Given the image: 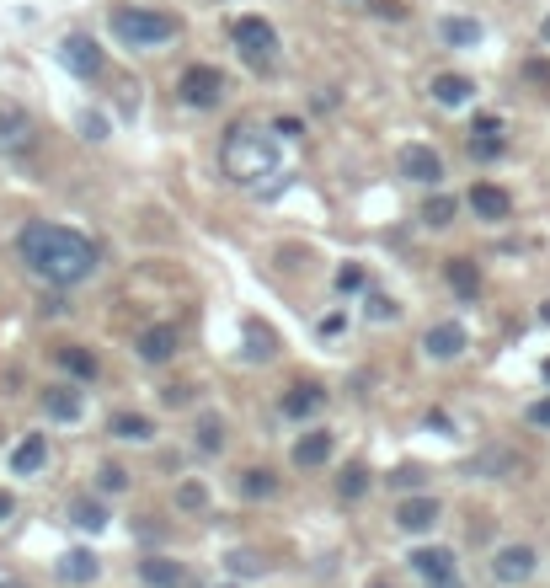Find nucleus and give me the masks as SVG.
Listing matches in <instances>:
<instances>
[{
	"instance_id": "f257e3e1",
	"label": "nucleus",
	"mask_w": 550,
	"mask_h": 588,
	"mask_svg": "<svg viewBox=\"0 0 550 588\" xmlns=\"http://www.w3.org/2000/svg\"><path fill=\"white\" fill-rule=\"evenodd\" d=\"M22 262L33 268L38 278H49L59 289H75L97 273V246H91L81 230L70 225H54V220H33L22 225Z\"/></svg>"
},
{
	"instance_id": "f03ea898",
	"label": "nucleus",
	"mask_w": 550,
	"mask_h": 588,
	"mask_svg": "<svg viewBox=\"0 0 550 588\" xmlns=\"http://www.w3.org/2000/svg\"><path fill=\"white\" fill-rule=\"evenodd\" d=\"M225 166H230V177H262V172H273L278 166V150H273V139H267V129H251V123H235V129L225 134Z\"/></svg>"
},
{
	"instance_id": "7ed1b4c3",
	"label": "nucleus",
	"mask_w": 550,
	"mask_h": 588,
	"mask_svg": "<svg viewBox=\"0 0 550 588\" xmlns=\"http://www.w3.org/2000/svg\"><path fill=\"white\" fill-rule=\"evenodd\" d=\"M107 27H113V38L123 43V49H161V43L177 38V17H166V11H145V6H113V17H107Z\"/></svg>"
},
{
	"instance_id": "20e7f679",
	"label": "nucleus",
	"mask_w": 550,
	"mask_h": 588,
	"mask_svg": "<svg viewBox=\"0 0 550 588\" xmlns=\"http://www.w3.org/2000/svg\"><path fill=\"white\" fill-rule=\"evenodd\" d=\"M230 38H235V49H241V59L251 70H262V75L278 70V33L267 17H235Z\"/></svg>"
},
{
	"instance_id": "39448f33",
	"label": "nucleus",
	"mask_w": 550,
	"mask_h": 588,
	"mask_svg": "<svg viewBox=\"0 0 550 588\" xmlns=\"http://www.w3.org/2000/svg\"><path fill=\"white\" fill-rule=\"evenodd\" d=\"M225 91H230V81L214 65H193V70H182V81H177V97L187 107H198V113L219 107V102H225Z\"/></svg>"
},
{
	"instance_id": "423d86ee",
	"label": "nucleus",
	"mask_w": 550,
	"mask_h": 588,
	"mask_svg": "<svg viewBox=\"0 0 550 588\" xmlns=\"http://www.w3.org/2000/svg\"><path fill=\"white\" fill-rule=\"evenodd\" d=\"M406 562H412V572L428 588H460V562H454L449 546H417Z\"/></svg>"
},
{
	"instance_id": "0eeeda50",
	"label": "nucleus",
	"mask_w": 550,
	"mask_h": 588,
	"mask_svg": "<svg viewBox=\"0 0 550 588\" xmlns=\"http://www.w3.org/2000/svg\"><path fill=\"white\" fill-rule=\"evenodd\" d=\"M534 572H540V551H534V546H497V551H492V578H497L502 588L529 583Z\"/></svg>"
},
{
	"instance_id": "6e6552de",
	"label": "nucleus",
	"mask_w": 550,
	"mask_h": 588,
	"mask_svg": "<svg viewBox=\"0 0 550 588\" xmlns=\"http://www.w3.org/2000/svg\"><path fill=\"white\" fill-rule=\"evenodd\" d=\"M38 145V123L22 107H0V156H27Z\"/></svg>"
},
{
	"instance_id": "1a4fd4ad",
	"label": "nucleus",
	"mask_w": 550,
	"mask_h": 588,
	"mask_svg": "<svg viewBox=\"0 0 550 588\" xmlns=\"http://www.w3.org/2000/svg\"><path fill=\"white\" fill-rule=\"evenodd\" d=\"M396 166H401L406 182H428V188H438V182H444V156H438L433 145H401Z\"/></svg>"
},
{
	"instance_id": "9d476101",
	"label": "nucleus",
	"mask_w": 550,
	"mask_h": 588,
	"mask_svg": "<svg viewBox=\"0 0 550 588\" xmlns=\"http://www.w3.org/2000/svg\"><path fill=\"white\" fill-rule=\"evenodd\" d=\"M470 348V332L460 327V321H438V327L422 332V353L438 364H449V359H460V353Z\"/></svg>"
},
{
	"instance_id": "9b49d317",
	"label": "nucleus",
	"mask_w": 550,
	"mask_h": 588,
	"mask_svg": "<svg viewBox=\"0 0 550 588\" xmlns=\"http://www.w3.org/2000/svg\"><path fill=\"white\" fill-rule=\"evenodd\" d=\"M59 59H65V70L81 75V81L102 75V49H97V38H86V33H70L65 43H59Z\"/></svg>"
},
{
	"instance_id": "f8f14e48",
	"label": "nucleus",
	"mask_w": 550,
	"mask_h": 588,
	"mask_svg": "<svg viewBox=\"0 0 550 588\" xmlns=\"http://www.w3.org/2000/svg\"><path fill=\"white\" fill-rule=\"evenodd\" d=\"M438 514H444V508H438V498H428V492H417V498H401L396 503V524L406 535H428L433 524H438Z\"/></svg>"
},
{
	"instance_id": "ddd939ff",
	"label": "nucleus",
	"mask_w": 550,
	"mask_h": 588,
	"mask_svg": "<svg viewBox=\"0 0 550 588\" xmlns=\"http://www.w3.org/2000/svg\"><path fill=\"white\" fill-rule=\"evenodd\" d=\"M470 214L486 220V225H497V220H508V214H513V198L502 193L497 182H476V188H470Z\"/></svg>"
},
{
	"instance_id": "4468645a",
	"label": "nucleus",
	"mask_w": 550,
	"mask_h": 588,
	"mask_svg": "<svg viewBox=\"0 0 550 588\" xmlns=\"http://www.w3.org/2000/svg\"><path fill=\"white\" fill-rule=\"evenodd\" d=\"M139 578H145L150 588H187V583H193V578H187V567L171 562V556H145V562H139Z\"/></svg>"
},
{
	"instance_id": "2eb2a0df",
	"label": "nucleus",
	"mask_w": 550,
	"mask_h": 588,
	"mask_svg": "<svg viewBox=\"0 0 550 588\" xmlns=\"http://www.w3.org/2000/svg\"><path fill=\"white\" fill-rule=\"evenodd\" d=\"M326 460H332V433L310 428V433L294 439V466L300 471H316V466H326Z\"/></svg>"
},
{
	"instance_id": "dca6fc26",
	"label": "nucleus",
	"mask_w": 550,
	"mask_h": 588,
	"mask_svg": "<svg viewBox=\"0 0 550 588\" xmlns=\"http://www.w3.org/2000/svg\"><path fill=\"white\" fill-rule=\"evenodd\" d=\"M321 407H326L321 385H289V391H284V417H294V423H310Z\"/></svg>"
},
{
	"instance_id": "f3484780",
	"label": "nucleus",
	"mask_w": 550,
	"mask_h": 588,
	"mask_svg": "<svg viewBox=\"0 0 550 588\" xmlns=\"http://www.w3.org/2000/svg\"><path fill=\"white\" fill-rule=\"evenodd\" d=\"M43 460H49V439H43V433H22V444L11 450V471H17V476H38Z\"/></svg>"
},
{
	"instance_id": "a211bd4d",
	"label": "nucleus",
	"mask_w": 550,
	"mask_h": 588,
	"mask_svg": "<svg viewBox=\"0 0 550 588\" xmlns=\"http://www.w3.org/2000/svg\"><path fill=\"white\" fill-rule=\"evenodd\" d=\"M134 348H139V359H145V364H166L171 353H177V327H145Z\"/></svg>"
},
{
	"instance_id": "6ab92c4d",
	"label": "nucleus",
	"mask_w": 550,
	"mask_h": 588,
	"mask_svg": "<svg viewBox=\"0 0 550 588\" xmlns=\"http://www.w3.org/2000/svg\"><path fill=\"white\" fill-rule=\"evenodd\" d=\"M444 278H449V289L460 294V300H476V294H481V268L470 257H449L444 262Z\"/></svg>"
},
{
	"instance_id": "aec40b11",
	"label": "nucleus",
	"mask_w": 550,
	"mask_h": 588,
	"mask_svg": "<svg viewBox=\"0 0 550 588\" xmlns=\"http://www.w3.org/2000/svg\"><path fill=\"white\" fill-rule=\"evenodd\" d=\"M476 97V81L470 75H433V102L438 107H465Z\"/></svg>"
},
{
	"instance_id": "412c9836",
	"label": "nucleus",
	"mask_w": 550,
	"mask_h": 588,
	"mask_svg": "<svg viewBox=\"0 0 550 588\" xmlns=\"http://www.w3.org/2000/svg\"><path fill=\"white\" fill-rule=\"evenodd\" d=\"M438 38H444L449 49H476V43H481V22L476 17H444V22H438Z\"/></svg>"
},
{
	"instance_id": "4be33fe9",
	"label": "nucleus",
	"mask_w": 550,
	"mask_h": 588,
	"mask_svg": "<svg viewBox=\"0 0 550 588\" xmlns=\"http://www.w3.org/2000/svg\"><path fill=\"white\" fill-rule=\"evenodd\" d=\"M107 428H113V439H123V444H150L155 439V423L145 412H118Z\"/></svg>"
},
{
	"instance_id": "5701e85b",
	"label": "nucleus",
	"mask_w": 550,
	"mask_h": 588,
	"mask_svg": "<svg viewBox=\"0 0 550 588\" xmlns=\"http://www.w3.org/2000/svg\"><path fill=\"white\" fill-rule=\"evenodd\" d=\"M43 412H49L54 423H75V417H81V391H70V385H54V391L43 396Z\"/></svg>"
},
{
	"instance_id": "b1692460",
	"label": "nucleus",
	"mask_w": 550,
	"mask_h": 588,
	"mask_svg": "<svg viewBox=\"0 0 550 588\" xmlns=\"http://www.w3.org/2000/svg\"><path fill=\"white\" fill-rule=\"evenodd\" d=\"M59 364H65L75 380H97V375H102L97 353H91V348H81V343H65V348H59Z\"/></svg>"
},
{
	"instance_id": "393cba45",
	"label": "nucleus",
	"mask_w": 550,
	"mask_h": 588,
	"mask_svg": "<svg viewBox=\"0 0 550 588\" xmlns=\"http://www.w3.org/2000/svg\"><path fill=\"white\" fill-rule=\"evenodd\" d=\"M59 578H65V583H91V578H97V556H91V551H65V556H59Z\"/></svg>"
},
{
	"instance_id": "a878e982",
	"label": "nucleus",
	"mask_w": 550,
	"mask_h": 588,
	"mask_svg": "<svg viewBox=\"0 0 550 588\" xmlns=\"http://www.w3.org/2000/svg\"><path fill=\"white\" fill-rule=\"evenodd\" d=\"M470 471H476V476H513L518 471V455L513 450H486V455L470 460Z\"/></svg>"
},
{
	"instance_id": "bb28decb",
	"label": "nucleus",
	"mask_w": 550,
	"mask_h": 588,
	"mask_svg": "<svg viewBox=\"0 0 550 588\" xmlns=\"http://www.w3.org/2000/svg\"><path fill=\"white\" fill-rule=\"evenodd\" d=\"M337 492H342V498H348V503H358V498H364V492H369V466H364V460H353V466L337 476Z\"/></svg>"
},
{
	"instance_id": "cd10ccee",
	"label": "nucleus",
	"mask_w": 550,
	"mask_h": 588,
	"mask_svg": "<svg viewBox=\"0 0 550 588\" xmlns=\"http://www.w3.org/2000/svg\"><path fill=\"white\" fill-rule=\"evenodd\" d=\"M454 209H460V204H454V198H449V193H433V198H428V204H422V225L444 230V225H454Z\"/></svg>"
},
{
	"instance_id": "c85d7f7f",
	"label": "nucleus",
	"mask_w": 550,
	"mask_h": 588,
	"mask_svg": "<svg viewBox=\"0 0 550 588\" xmlns=\"http://www.w3.org/2000/svg\"><path fill=\"white\" fill-rule=\"evenodd\" d=\"M273 492H278V476L273 471H257V466L241 471V498H273Z\"/></svg>"
},
{
	"instance_id": "c756f323",
	"label": "nucleus",
	"mask_w": 550,
	"mask_h": 588,
	"mask_svg": "<svg viewBox=\"0 0 550 588\" xmlns=\"http://www.w3.org/2000/svg\"><path fill=\"white\" fill-rule=\"evenodd\" d=\"M198 450L203 455H214V450H225V417H198Z\"/></svg>"
},
{
	"instance_id": "7c9ffc66",
	"label": "nucleus",
	"mask_w": 550,
	"mask_h": 588,
	"mask_svg": "<svg viewBox=\"0 0 550 588\" xmlns=\"http://www.w3.org/2000/svg\"><path fill=\"white\" fill-rule=\"evenodd\" d=\"M70 524H81V530L97 535L102 524H107V508H102V503H91V498H75V508H70Z\"/></svg>"
},
{
	"instance_id": "2f4dec72",
	"label": "nucleus",
	"mask_w": 550,
	"mask_h": 588,
	"mask_svg": "<svg viewBox=\"0 0 550 588\" xmlns=\"http://www.w3.org/2000/svg\"><path fill=\"white\" fill-rule=\"evenodd\" d=\"M225 567L235 572V578H257V572H262V556H257V551H230Z\"/></svg>"
},
{
	"instance_id": "473e14b6",
	"label": "nucleus",
	"mask_w": 550,
	"mask_h": 588,
	"mask_svg": "<svg viewBox=\"0 0 550 588\" xmlns=\"http://www.w3.org/2000/svg\"><path fill=\"white\" fill-rule=\"evenodd\" d=\"M470 150H476L481 161H492V156L508 150V139H502V134H470Z\"/></svg>"
},
{
	"instance_id": "72a5a7b5",
	"label": "nucleus",
	"mask_w": 550,
	"mask_h": 588,
	"mask_svg": "<svg viewBox=\"0 0 550 588\" xmlns=\"http://www.w3.org/2000/svg\"><path fill=\"white\" fill-rule=\"evenodd\" d=\"M177 503L187 508V514H198V508L209 503V492H203V482H182V487H177Z\"/></svg>"
},
{
	"instance_id": "f704fd0d",
	"label": "nucleus",
	"mask_w": 550,
	"mask_h": 588,
	"mask_svg": "<svg viewBox=\"0 0 550 588\" xmlns=\"http://www.w3.org/2000/svg\"><path fill=\"white\" fill-rule=\"evenodd\" d=\"M353 289H364V268H358V262L337 268V294H353Z\"/></svg>"
},
{
	"instance_id": "c9c22d12",
	"label": "nucleus",
	"mask_w": 550,
	"mask_h": 588,
	"mask_svg": "<svg viewBox=\"0 0 550 588\" xmlns=\"http://www.w3.org/2000/svg\"><path fill=\"white\" fill-rule=\"evenodd\" d=\"M97 487H102V492H123V487H129V471H123V466H102Z\"/></svg>"
},
{
	"instance_id": "e433bc0d",
	"label": "nucleus",
	"mask_w": 550,
	"mask_h": 588,
	"mask_svg": "<svg viewBox=\"0 0 550 588\" xmlns=\"http://www.w3.org/2000/svg\"><path fill=\"white\" fill-rule=\"evenodd\" d=\"M358 6H364V11H374V17H406V6H401V0H358Z\"/></svg>"
},
{
	"instance_id": "4c0bfd02",
	"label": "nucleus",
	"mask_w": 550,
	"mask_h": 588,
	"mask_svg": "<svg viewBox=\"0 0 550 588\" xmlns=\"http://www.w3.org/2000/svg\"><path fill=\"white\" fill-rule=\"evenodd\" d=\"M390 487H401V492H412V487H422V471H417V466H401L396 476H390Z\"/></svg>"
},
{
	"instance_id": "58836bf2",
	"label": "nucleus",
	"mask_w": 550,
	"mask_h": 588,
	"mask_svg": "<svg viewBox=\"0 0 550 588\" xmlns=\"http://www.w3.org/2000/svg\"><path fill=\"white\" fill-rule=\"evenodd\" d=\"M529 423H534V428H550V396L529 401Z\"/></svg>"
},
{
	"instance_id": "ea45409f",
	"label": "nucleus",
	"mask_w": 550,
	"mask_h": 588,
	"mask_svg": "<svg viewBox=\"0 0 550 588\" xmlns=\"http://www.w3.org/2000/svg\"><path fill=\"white\" fill-rule=\"evenodd\" d=\"M161 401H166V407H187V401H193V391H187V385H166Z\"/></svg>"
},
{
	"instance_id": "a19ab883",
	"label": "nucleus",
	"mask_w": 550,
	"mask_h": 588,
	"mask_svg": "<svg viewBox=\"0 0 550 588\" xmlns=\"http://www.w3.org/2000/svg\"><path fill=\"white\" fill-rule=\"evenodd\" d=\"M524 75H529L534 86H550V65H545V59H529V65H524Z\"/></svg>"
},
{
	"instance_id": "79ce46f5",
	"label": "nucleus",
	"mask_w": 550,
	"mask_h": 588,
	"mask_svg": "<svg viewBox=\"0 0 550 588\" xmlns=\"http://www.w3.org/2000/svg\"><path fill=\"white\" fill-rule=\"evenodd\" d=\"M81 129H86V139H107V118L86 113V118H81Z\"/></svg>"
},
{
	"instance_id": "37998d69",
	"label": "nucleus",
	"mask_w": 550,
	"mask_h": 588,
	"mask_svg": "<svg viewBox=\"0 0 550 588\" xmlns=\"http://www.w3.org/2000/svg\"><path fill=\"white\" fill-rule=\"evenodd\" d=\"M369 316H374V321H385V316H396V305H390L385 294H374V300H369Z\"/></svg>"
},
{
	"instance_id": "c03bdc74",
	"label": "nucleus",
	"mask_w": 550,
	"mask_h": 588,
	"mask_svg": "<svg viewBox=\"0 0 550 588\" xmlns=\"http://www.w3.org/2000/svg\"><path fill=\"white\" fill-rule=\"evenodd\" d=\"M470 134H502V118H492V113H481V118H476V129H470Z\"/></svg>"
},
{
	"instance_id": "a18cd8bd",
	"label": "nucleus",
	"mask_w": 550,
	"mask_h": 588,
	"mask_svg": "<svg viewBox=\"0 0 550 588\" xmlns=\"http://www.w3.org/2000/svg\"><path fill=\"white\" fill-rule=\"evenodd\" d=\"M273 134H278V139H294V134H300V118H278Z\"/></svg>"
},
{
	"instance_id": "49530a36",
	"label": "nucleus",
	"mask_w": 550,
	"mask_h": 588,
	"mask_svg": "<svg viewBox=\"0 0 550 588\" xmlns=\"http://www.w3.org/2000/svg\"><path fill=\"white\" fill-rule=\"evenodd\" d=\"M11 508H17V503H11V492H0V524L11 519Z\"/></svg>"
},
{
	"instance_id": "de8ad7c7",
	"label": "nucleus",
	"mask_w": 550,
	"mask_h": 588,
	"mask_svg": "<svg viewBox=\"0 0 550 588\" xmlns=\"http://www.w3.org/2000/svg\"><path fill=\"white\" fill-rule=\"evenodd\" d=\"M540 38H545V43H550V17H545V22H540Z\"/></svg>"
},
{
	"instance_id": "09e8293b",
	"label": "nucleus",
	"mask_w": 550,
	"mask_h": 588,
	"mask_svg": "<svg viewBox=\"0 0 550 588\" xmlns=\"http://www.w3.org/2000/svg\"><path fill=\"white\" fill-rule=\"evenodd\" d=\"M540 321H550V300H545V305H540Z\"/></svg>"
},
{
	"instance_id": "8fccbe9b",
	"label": "nucleus",
	"mask_w": 550,
	"mask_h": 588,
	"mask_svg": "<svg viewBox=\"0 0 550 588\" xmlns=\"http://www.w3.org/2000/svg\"><path fill=\"white\" fill-rule=\"evenodd\" d=\"M540 375H545V380H550V359H545V364H540Z\"/></svg>"
},
{
	"instance_id": "3c124183",
	"label": "nucleus",
	"mask_w": 550,
	"mask_h": 588,
	"mask_svg": "<svg viewBox=\"0 0 550 588\" xmlns=\"http://www.w3.org/2000/svg\"><path fill=\"white\" fill-rule=\"evenodd\" d=\"M0 588H22V583H0Z\"/></svg>"
},
{
	"instance_id": "603ef678",
	"label": "nucleus",
	"mask_w": 550,
	"mask_h": 588,
	"mask_svg": "<svg viewBox=\"0 0 550 588\" xmlns=\"http://www.w3.org/2000/svg\"><path fill=\"white\" fill-rule=\"evenodd\" d=\"M369 588H390V583H369Z\"/></svg>"
}]
</instances>
